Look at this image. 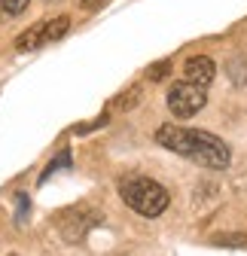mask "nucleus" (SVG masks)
Wrapping results in <instances>:
<instances>
[{"label":"nucleus","instance_id":"obj_1","mask_svg":"<svg viewBox=\"0 0 247 256\" xmlns=\"http://www.w3.org/2000/svg\"><path fill=\"white\" fill-rule=\"evenodd\" d=\"M156 144L190 158V162L210 168V171H223L232 162V150L223 138L202 132V128H186V125H159L156 128Z\"/></svg>","mask_w":247,"mask_h":256},{"label":"nucleus","instance_id":"obj_2","mask_svg":"<svg viewBox=\"0 0 247 256\" xmlns=\"http://www.w3.org/2000/svg\"><path fill=\"white\" fill-rule=\"evenodd\" d=\"M119 198L126 202L134 214L140 216H162L171 204V196L168 189L152 180V177H144V174H126L119 177Z\"/></svg>","mask_w":247,"mask_h":256},{"label":"nucleus","instance_id":"obj_3","mask_svg":"<svg viewBox=\"0 0 247 256\" xmlns=\"http://www.w3.org/2000/svg\"><path fill=\"white\" fill-rule=\"evenodd\" d=\"M165 104H168L171 116H177V119H192V116L208 104V88L198 86V82H192V80H186V76H180V80L168 88Z\"/></svg>","mask_w":247,"mask_h":256},{"label":"nucleus","instance_id":"obj_4","mask_svg":"<svg viewBox=\"0 0 247 256\" xmlns=\"http://www.w3.org/2000/svg\"><path fill=\"white\" fill-rule=\"evenodd\" d=\"M68 30H70V18H68V16L37 22V24H30L28 30H22V34H18L16 49H18V52H37V49H43V46L61 40Z\"/></svg>","mask_w":247,"mask_h":256},{"label":"nucleus","instance_id":"obj_5","mask_svg":"<svg viewBox=\"0 0 247 256\" xmlns=\"http://www.w3.org/2000/svg\"><path fill=\"white\" fill-rule=\"evenodd\" d=\"M98 220H101V216L92 210V208H70V210L61 214L58 229H61V235H64V241L76 244V241H82V238L88 235V229L95 226Z\"/></svg>","mask_w":247,"mask_h":256},{"label":"nucleus","instance_id":"obj_6","mask_svg":"<svg viewBox=\"0 0 247 256\" xmlns=\"http://www.w3.org/2000/svg\"><path fill=\"white\" fill-rule=\"evenodd\" d=\"M183 76L204 86V88H210L214 76H217V64H214V58H208V55H192V58H186V64H183Z\"/></svg>","mask_w":247,"mask_h":256},{"label":"nucleus","instance_id":"obj_7","mask_svg":"<svg viewBox=\"0 0 247 256\" xmlns=\"http://www.w3.org/2000/svg\"><path fill=\"white\" fill-rule=\"evenodd\" d=\"M0 6H4V12H6L10 18H16V16H22V12L30 6V0H0Z\"/></svg>","mask_w":247,"mask_h":256},{"label":"nucleus","instance_id":"obj_8","mask_svg":"<svg viewBox=\"0 0 247 256\" xmlns=\"http://www.w3.org/2000/svg\"><path fill=\"white\" fill-rule=\"evenodd\" d=\"M168 70H171V61H159V64H152V68L146 70V76H150L152 82H159V80L168 76Z\"/></svg>","mask_w":247,"mask_h":256},{"label":"nucleus","instance_id":"obj_9","mask_svg":"<svg viewBox=\"0 0 247 256\" xmlns=\"http://www.w3.org/2000/svg\"><path fill=\"white\" fill-rule=\"evenodd\" d=\"M138 98H140V88H132V92H126V94H119V98H116V101H119L116 107H119V110H128V107L138 104Z\"/></svg>","mask_w":247,"mask_h":256},{"label":"nucleus","instance_id":"obj_10","mask_svg":"<svg viewBox=\"0 0 247 256\" xmlns=\"http://www.w3.org/2000/svg\"><path fill=\"white\" fill-rule=\"evenodd\" d=\"M107 4V0H80V6L82 10H88V12H95V10H101Z\"/></svg>","mask_w":247,"mask_h":256},{"label":"nucleus","instance_id":"obj_11","mask_svg":"<svg viewBox=\"0 0 247 256\" xmlns=\"http://www.w3.org/2000/svg\"><path fill=\"white\" fill-rule=\"evenodd\" d=\"M49 4H61V0H49Z\"/></svg>","mask_w":247,"mask_h":256},{"label":"nucleus","instance_id":"obj_12","mask_svg":"<svg viewBox=\"0 0 247 256\" xmlns=\"http://www.w3.org/2000/svg\"><path fill=\"white\" fill-rule=\"evenodd\" d=\"M10 256H16V253H10Z\"/></svg>","mask_w":247,"mask_h":256}]
</instances>
